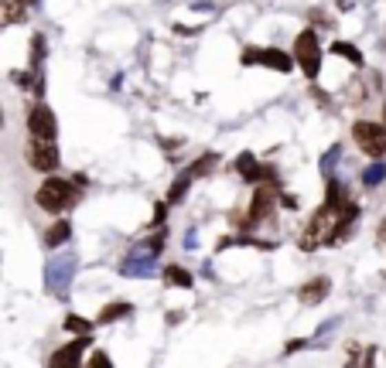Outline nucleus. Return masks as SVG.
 <instances>
[{"mask_svg": "<svg viewBox=\"0 0 386 368\" xmlns=\"http://www.w3.org/2000/svg\"><path fill=\"white\" fill-rule=\"evenodd\" d=\"M86 348H89V334H79V341H72V345H65L62 352L52 355V365H79Z\"/></svg>", "mask_w": 386, "mask_h": 368, "instance_id": "0eeeda50", "label": "nucleus"}, {"mask_svg": "<svg viewBox=\"0 0 386 368\" xmlns=\"http://www.w3.org/2000/svg\"><path fill=\"white\" fill-rule=\"evenodd\" d=\"M335 161H339V147H332V150H328V154H325V161H321V171H325V174H328V171H332V168H335Z\"/></svg>", "mask_w": 386, "mask_h": 368, "instance_id": "4be33fe9", "label": "nucleus"}, {"mask_svg": "<svg viewBox=\"0 0 386 368\" xmlns=\"http://www.w3.org/2000/svg\"><path fill=\"white\" fill-rule=\"evenodd\" d=\"M58 147H55V140H31L28 143V164L34 168V171H41V174H52V171H58Z\"/></svg>", "mask_w": 386, "mask_h": 368, "instance_id": "20e7f679", "label": "nucleus"}, {"mask_svg": "<svg viewBox=\"0 0 386 368\" xmlns=\"http://www.w3.org/2000/svg\"><path fill=\"white\" fill-rule=\"evenodd\" d=\"M339 198H342L339 181H328V187H325V205H328V208H339Z\"/></svg>", "mask_w": 386, "mask_h": 368, "instance_id": "412c9836", "label": "nucleus"}, {"mask_svg": "<svg viewBox=\"0 0 386 368\" xmlns=\"http://www.w3.org/2000/svg\"><path fill=\"white\" fill-rule=\"evenodd\" d=\"M28 130H31V140H55V133H58L55 113H52L45 102L31 106V113H28Z\"/></svg>", "mask_w": 386, "mask_h": 368, "instance_id": "39448f33", "label": "nucleus"}, {"mask_svg": "<svg viewBox=\"0 0 386 368\" xmlns=\"http://www.w3.org/2000/svg\"><path fill=\"white\" fill-rule=\"evenodd\" d=\"M69 235H72V225H69L65 218H58V222L45 232V242H48L52 249H58V246H65V242H69Z\"/></svg>", "mask_w": 386, "mask_h": 368, "instance_id": "ddd939ff", "label": "nucleus"}, {"mask_svg": "<svg viewBox=\"0 0 386 368\" xmlns=\"http://www.w3.org/2000/svg\"><path fill=\"white\" fill-rule=\"evenodd\" d=\"M21 3H31V0H21Z\"/></svg>", "mask_w": 386, "mask_h": 368, "instance_id": "a878e982", "label": "nucleus"}, {"mask_svg": "<svg viewBox=\"0 0 386 368\" xmlns=\"http://www.w3.org/2000/svg\"><path fill=\"white\" fill-rule=\"evenodd\" d=\"M76 270V260H62V263H48V286L52 290H65V283H69V276Z\"/></svg>", "mask_w": 386, "mask_h": 368, "instance_id": "9d476101", "label": "nucleus"}, {"mask_svg": "<svg viewBox=\"0 0 386 368\" xmlns=\"http://www.w3.org/2000/svg\"><path fill=\"white\" fill-rule=\"evenodd\" d=\"M164 249V235H151V239H144V242H137L133 249H130V260L127 263H133V260H140V263H151L158 253Z\"/></svg>", "mask_w": 386, "mask_h": 368, "instance_id": "1a4fd4ad", "label": "nucleus"}, {"mask_svg": "<svg viewBox=\"0 0 386 368\" xmlns=\"http://www.w3.org/2000/svg\"><path fill=\"white\" fill-rule=\"evenodd\" d=\"M89 365H96V368H106V365H109V358H106V355H93V358H89Z\"/></svg>", "mask_w": 386, "mask_h": 368, "instance_id": "5701e85b", "label": "nucleus"}, {"mask_svg": "<svg viewBox=\"0 0 386 368\" xmlns=\"http://www.w3.org/2000/svg\"><path fill=\"white\" fill-rule=\"evenodd\" d=\"M189 184H192V174L185 171V174H182V178L175 181V187L168 191V205H178V201L185 198V191H189Z\"/></svg>", "mask_w": 386, "mask_h": 368, "instance_id": "dca6fc26", "label": "nucleus"}, {"mask_svg": "<svg viewBox=\"0 0 386 368\" xmlns=\"http://www.w3.org/2000/svg\"><path fill=\"white\" fill-rule=\"evenodd\" d=\"M301 348H308V341H301V338H297V341H290V345H288V355L301 352Z\"/></svg>", "mask_w": 386, "mask_h": 368, "instance_id": "b1692460", "label": "nucleus"}, {"mask_svg": "<svg viewBox=\"0 0 386 368\" xmlns=\"http://www.w3.org/2000/svg\"><path fill=\"white\" fill-rule=\"evenodd\" d=\"M212 168H215V154H205L198 164H192V168H189V174H192V178H202V174H208Z\"/></svg>", "mask_w": 386, "mask_h": 368, "instance_id": "aec40b11", "label": "nucleus"}, {"mask_svg": "<svg viewBox=\"0 0 386 368\" xmlns=\"http://www.w3.org/2000/svg\"><path fill=\"white\" fill-rule=\"evenodd\" d=\"M332 51H335V55H342V58H349L352 65H363V55H359L349 41H335V45H332Z\"/></svg>", "mask_w": 386, "mask_h": 368, "instance_id": "f3484780", "label": "nucleus"}, {"mask_svg": "<svg viewBox=\"0 0 386 368\" xmlns=\"http://www.w3.org/2000/svg\"><path fill=\"white\" fill-rule=\"evenodd\" d=\"M332 290V279L328 276H314V279H308L304 286H301V303H308V307H314V303H321L325 300V293Z\"/></svg>", "mask_w": 386, "mask_h": 368, "instance_id": "6e6552de", "label": "nucleus"}, {"mask_svg": "<svg viewBox=\"0 0 386 368\" xmlns=\"http://www.w3.org/2000/svg\"><path fill=\"white\" fill-rule=\"evenodd\" d=\"M257 62L267 65V69H277V72H290V65H294V58L284 55V51H277V48H264V51L257 55Z\"/></svg>", "mask_w": 386, "mask_h": 368, "instance_id": "9b49d317", "label": "nucleus"}, {"mask_svg": "<svg viewBox=\"0 0 386 368\" xmlns=\"http://www.w3.org/2000/svg\"><path fill=\"white\" fill-rule=\"evenodd\" d=\"M130 314H133V307H130V303H106V307L99 310V321H103V324H113V321L130 317Z\"/></svg>", "mask_w": 386, "mask_h": 368, "instance_id": "4468645a", "label": "nucleus"}, {"mask_svg": "<svg viewBox=\"0 0 386 368\" xmlns=\"http://www.w3.org/2000/svg\"><path fill=\"white\" fill-rule=\"evenodd\" d=\"M383 178H386V164H373V168L363 171V184H366V187H376Z\"/></svg>", "mask_w": 386, "mask_h": 368, "instance_id": "a211bd4d", "label": "nucleus"}, {"mask_svg": "<svg viewBox=\"0 0 386 368\" xmlns=\"http://www.w3.org/2000/svg\"><path fill=\"white\" fill-rule=\"evenodd\" d=\"M294 58H297V65H301V72H304L308 79L318 76V69H321V48H318L314 31H301V34H297V41H294Z\"/></svg>", "mask_w": 386, "mask_h": 368, "instance_id": "f03ea898", "label": "nucleus"}, {"mask_svg": "<svg viewBox=\"0 0 386 368\" xmlns=\"http://www.w3.org/2000/svg\"><path fill=\"white\" fill-rule=\"evenodd\" d=\"M76 198H79L76 184L62 181V178H48V181L38 187V194H34V201H38L45 211H65L69 205H76Z\"/></svg>", "mask_w": 386, "mask_h": 368, "instance_id": "f257e3e1", "label": "nucleus"}, {"mask_svg": "<svg viewBox=\"0 0 386 368\" xmlns=\"http://www.w3.org/2000/svg\"><path fill=\"white\" fill-rule=\"evenodd\" d=\"M164 279L175 283V286H192V273H189L185 266H168V270H164Z\"/></svg>", "mask_w": 386, "mask_h": 368, "instance_id": "2eb2a0df", "label": "nucleus"}, {"mask_svg": "<svg viewBox=\"0 0 386 368\" xmlns=\"http://www.w3.org/2000/svg\"><path fill=\"white\" fill-rule=\"evenodd\" d=\"M65 327H69L72 334H89V331H93V321H83V317L69 314V317H65Z\"/></svg>", "mask_w": 386, "mask_h": 368, "instance_id": "6ab92c4d", "label": "nucleus"}, {"mask_svg": "<svg viewBox=\"0 0 386 368\" xmlns=\"http://www.w3.org/2000/svg\"><path fill=\"white\" fill-rule=\"evenodd\" d=\"M352 137H356V143H359L369 157H383L386 154V126H380V123L359 119V123L352 126Z\"/></svg>", "mask_w": 386, "mask_h": 368, "instance_id": "7ed1b4c3", "label": "nucleus"}, {"mask_svg": "<svg viewBox=\"0 0 386 368\" xmlns=\"http://www.w3.org/2000/svg\"><path fill=\"white\" fill-rule=\"evenodd\" d=\"M236 171H239V178L250 184L260 181V174H264V168H260V161L253 157V154H239V161H236Z\"/></svg>", "mask_w": 386, "mask_h": 368, "instance_id": "f8f14e48", "label": "nucleus"}, {"mask_svg": "<svg viewBox=\"0 0 386 368\" xmlns=\"http://www.w3.org/2000/svg\"><path fill=\"white\" fill-rule=\"evenodd\" d=\"M0 3H3V0H0Z\"/></svg>", "mask_w": 386, "mask_h": 368, "instance_id": "bb28decb", "label": "nucleus"}, {"mask_svg": "<svg viewBox=\"0 0 386 368\" xmlns=\"http://www.w3.org/2000/svg\"><path fill=\"white\" fill-rule=\"evenodd\" d=\"M380 239H383V242H386V222H383V225H380Z\"/></svg>", "mask_w": 386, "mask_h": 368, "instance_id": "393cba45", "label": "nucleus"}, {"mask_svg": "<svg viewBox=\"0 0 386 368\" xmlns=\"http://www.w3.org/2000/svg\"><path fill=\"white\" fill-rule=\"evenodd\" d=\"M277 205V187L274 184H260L257 187V194H253V205H250V215L243 218L246 222V229H253L257 222H264L267 218V211Z\"/></svg>", "mask_w": 386, "mask_h": 368, "instance_id": "423d86ee", "label": "nucleus"}]
</instances>
